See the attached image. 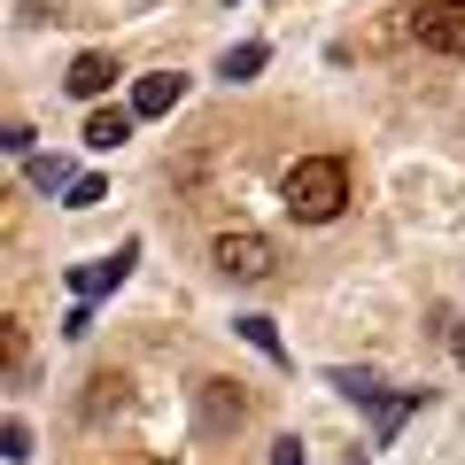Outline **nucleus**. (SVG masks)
<instances>
[{
  "label": "nucleus",
  "instance_id": "nucleus-12",
  "mask_svg": "<svg viewBox=\"0 0 465 465\" xmlns=\"http://www.w3.org/2000/svg\"><path fill=\"white\" fill-rule=\"evenodd\" d=\"M0 442H8V458H32V427H24V419H8V434H0Z\"/></svg>",
  "mask_w": 465,
  "mask_h": 465
},
{
  "label": "nucleus",
  "instance_id": "nucleus-7",
  "mask_svg": "<svg viewBox=\"0 0 465 465\" xmlns=\"http://www.w3.org/2000/svg\"><path fill=\"white\" fill-rule=\"evenodd\" d=\"M109 78H116V63H109V54H78V63L63 70V85H70L78 101H101V94H109Z\"/></svg>",
  "mask_w": 465,
  "mask_h": 465
},
{
  "label": "nucleus",
  "instance_id": "nucleus-11",
  "mask_svg": "<svg viewBox=\"0 0 465 465\" xmlns=\"http://www.w3.org/2000/svg\"><path fill=\"white\" fill-rule=\"evenodd\" d=\"M241 333H249V341L264 349V357H287V349H280V333H272V318H241Z\"/></svg>",
  "mask_w": 465,
  "mask_h": 465
},
{
  "label": "nucleus",
  "instance_id": "nucleus-5",
  "mask_svg": "<svg viewBox=\"0 0 465 465\" xmlns=\"http://www.w3.org/2000/svg\"><path fill=\"white\" fill-rule=\"evenodd\" d=\"M179 94H186L179 70H148V78L133 85V116H171V109H179Z\"/></svg>",
  "mask_w": 465,
  "mask_h": 465
},
{
  "label": "nucleus",
  "instance_id": "nucleus-1",
  "mask_svg": "<svg viewBox=\"0 0 465 465\" xmlns=\"http://www.w3.org/2000/svg\"><path fill=\"white\" fill-rule=\"evenodd\" d=\"M280 194H287V210H295L302 225H326V217H341V202H349V163L341 155H302V163L280 179Z\"/></svg>",
  "mask_w": 465,
  "mask_h": 465
},
{
  "label": "nucleus",
  "instance_id": "nucleus-10",
  "mask_svg": "<svg viewBox=\"0 0 465 465\" xmlns=\"http://www.w3.org/2000/svg\"><path fill=\"white\" fill-rule=\"evenodd\" d=\"M32 186H47V194H54V186H70V163H63V155H39V163H32Z\"/></svg>",
  "mask_w": 465,
  "mask_h": 465
},
{
  "label": "nucleus",
  "instance_id": "nucleus-3",
  "mask_svg": "<svg viewBox=\"0 0 465 465\" xmlns=\"http://www.w3.org/2000/svg\"><path fill=\"white\" fill-rule=\"evenodd\" d=\"M411 32H419L427 54H450V63H458V54H465V0H419Z\"/></svg>",
  "mask_w": 465,
  "mask_h": 465
},
{
  "label": "nucleus",
  "instance_id": "nucleus-2",
  "mask_svg": "<svg viewBox=\"0 0 465 465\" xmlns=\"http://www.w3.org/2000/svg\"><path fill=\"white\" fill-rule=\"evenodd\" d=\"M210 264L225 272V280H272V264H280V249H272L256 225H232L210 241Z\"/></svg>",
  "mask_w": 465,
  "mask_h": 465
},
{
  "label": "nucleus",
  "instance_id": "nucleus-13",
  "mask_svg": "<svg viewBox=\"0 0 465 465\" xmlns=\"http://www.w3.org/2000/svg\"><path fill=\"white\" fill-rule=\"evenodd\" d=\"M272 465H302V442L287 434V442H272Z\"/></svg>",
  "mask_w": 465,
  "mask_h": 465
},
{
  "label": "nucleus",
  "instance_id": "nucleus-6",
  "mask_svg": "<svg viewBox=\"0 0 465 465\" xmlns=\"http://www.w3.org/2000/svg\"><path fill=\"white\" fill-rule=\"evenodd\" d=\"M133 256H140V249L124 241V249H116L109 264H78V272H70V287H78L85 302H94V295H109V287H124V272H133Z\"/></svg>",
  "mask_w": 465,
  "mask_h": 465
},
{
  "label": "nucleus",
  "instance_id": "nucleus-4",
  "mask_svg": "<svg viewBox=\"0 0 465 465\" xmlns=\"http://www.w3.org/2000/svg\"><path fill=\"white\" fill-rule=\"evenodd\" d=\"M194 411H202V427H210V434H225V427L249 419V396H241V381H202L194 388Z\"/></svg>",
  "mask_w": 465,
  "mask_h": 465
},
{
  "label": "nucleus",
  "instance_id": "nucleus-9",
  "mask_svg": "<svg viewBox=\"0 0 465 465\" xmlns=\"http://www.w3.org/2000/svg\"><path fill=\"white\" fill-rule=\"evenodd\" d=\"M264 63H272V47H264V39H249V47H232V54H225V78H256Z\"/></svg>",
  "mask_w": 465,
  "mask_h": 465
},
{
  "label": "nucleus",
  "instance_id": "nucleus-14",
  "mask_svg": "<svg viewBox=\"0 0 465 465\" xmlns=\"http://www.w3.org/2000/svg\"><path fill=\"white\" fill-rule=\"evenodd\" d=\"M450 357H458V365H465V326H450Z\"/></svg>",
  "mask_w": 465,
  "mask_h": 465
},
{
  "label": "nucleus",
  "instance_id": "nucleus-8",
  "mask_svg": "<svg viewBox=\"0 0 465 465\" xmlns=\"http://www.w3.org/2000/svg\"><path fill=\"white\" fill-rule=\"evenodd\" d=\"M124 140H133V109H94L85 116V148H124Z\"/></svg>",
  "mask_w": 465,
  "mask_h": 465
}]
</instances>
